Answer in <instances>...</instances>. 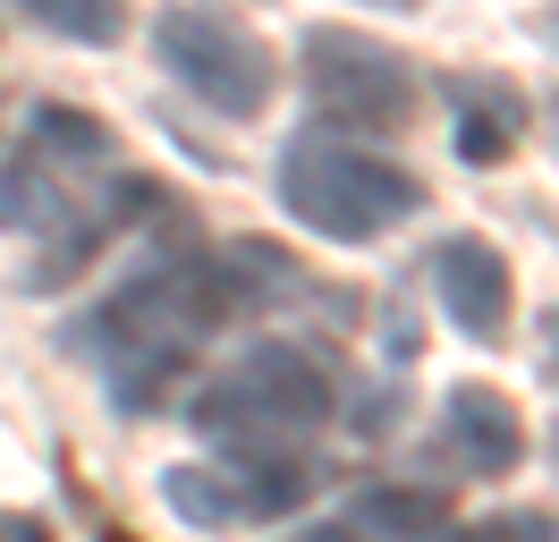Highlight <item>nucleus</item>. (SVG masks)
<instances>
[{"mask_svg": "<svg viewBox=\"0 0 559 542\" xmlns=\"http://www.w3.org/2000/svg\"><path fill=\"white\" fill-rule=\"evenodd\" d=\"M221 322H238V288L221 255L195 237V221H170V229H153L128 280H110L94 305H76L60 322V347L103 373L119 415H162Z\"/></svg>", "mask_w": 559, "mask_h": 542, "instance_id": "f257e3e1", "label": "nucleus"}, {"mask_svg": "<svg viewBox=\"0 0 559 542\" xmlns=\"http://www.w3.org/2000/svg\"><path fill=\"white\" fill-rule=\"evenodd\" d=\"M340 415V381L306 339H254L187 399V424L212 440V467H314L306 449Z\"/></svg>", "mask_w": 559, "mask_h": 542, "instance_id": "f03ea898", "label": "nucleus"}, {"mask_svg": "<svg viewBox=\"0 0 559 542\" xmlns=\"http://www.w3.org/2000/svg\"><path fill=\"white\" fill-rule=\"evenodd\" d=\"M272 187H280V212H288L297 229L331 237V246H373V237H390L407 212H424L416 169L390 162L382 144H365V136L322 128V119H306V128L280 144Z\"/></svg>", "mask_w": 559, "mask_h": 542, "instance_id": "7ed1b4c3", "label": "nucleus"}, {"mask_svg": "<svg viewBox=\"0 0 559 542\" xmlns=\"http://www.w3.org/2000/svg\"><path fill=\"white\" fill-rule=\"evenodd\" d=\"M153 60L221 119H263L280 94V51L238 9H162L153 17Z\"/></svg>", "mask_w": 559, "mask_h": 542, "instance_id": "20e7f679", "label": "nucleus"}, {"mask_svg": "<svg viewBox=\"0 0 559 542\" xmlns=\"http://www.w3.org/2000/svg\"><path fill=\"white\" fill-rule=\"evenodd\" d=\"M297 76L314 94L322 128H340V136H390L416 119V68H407V51H390L382 34L306 26L297 34Z\"/></svg>", "mask_w": 559, "mask_h": 542, "instance_id": "39448f33", "label": "nucleus"}, {"mask_svg": "<svg viewBox=\"0 0 559 542\" xmlns=\"http://www.w3.org/2000/svg\"><path fill=\"white\" fill-rule=\"evenodd\" d=\"M306 500H314V467H162V508L195 534H229Z\"/></svg>", "mask_w": 559, "mask_h": 542, "instance_id": "423d86ee", "label": "nucleus"}, {"mask_svg": "<svg viewBox=\"0 0 559 542\" xmlns=\"http://www.w3.org/2000/svg\"><path fill=\"white\" fill-rule=\"evenodd\" d=\"M424 280H432L441 314L457 322V339H475V347H500V339H509L518 280H509V255H500L484 229H450L424 255Z\"/></svg>", "mask_w": 559, "mask_h": 542, "instance_id": "0eeeda50", "label": "nucleus"}, {"mask_svg": "<svg viewBox=\"0 0 559 542\" xmlns=\"http://www.w3.org/2000/svg\"><path fill=\"white\" fill-rule=\"evenodd\" d=\"M432 458L450 474H475V483H500V474L525 467V424L509 390H491V381H457L450 399H441V433H432Z\"/></svg>", "mask_w": 559, "mask_h": 542, "instance_id": "6e6552de", "label": "nucleus"}, {"mask_svg": "<svg viewBox=\"0 0 559 542\" xmlns=\"http://www.w3.org/2000/svg\"><path fill=\"white\" fill-rule=\"evenodd\" d=\"M450 110H457V162H509L525 144V119H534V102L500 76V68H457L450 76Z\"/></svg>", "mask_w": 559, "mask_h": 542, "instance_id": "1a4fd4ad", "label": "nucleus"}, {"mask_svg": "<svg viewBox=\"0 0 559 542\" xmlns=\"http://www.w3.org/2000/svg\"><path fill=\"white\" fill-rule=\"evenodd\" d=\"M76 212H85V196H76V187H69L51 162H35L26 144H9V153H0V229H9V237H35V246H51V237L69 229Z\"/></svg>", "mask_w": 559, "mask_h": 542, "instance_id": "9d476101", "label": "nucleus"}, {"mask_svg": "<svg viewBox=\"0 0 559 542\" xmlns=\"http://www.w3.org/2000/svg\"><path fill=\"white\" fill-rule=\"evenodd\" d=\"M348 526L356 534H390V542H441L457 526L450 483H356Z\"/></svg>", "mask_w": 559, "mask_h": 542, "instance_id": "9b49d317", "label": "nucleus"}, {"mask_svg": "<svg viewBox=\"0 0 559 542\" xmlns=\"http://www.w3.org/2000/svg\"><path fill=\"white\" fill-rule=\"evenodd\" d=\"M35 162H51L60 178L69 169H119V136H110V119H94V110H76V102H35L26 110V136H17Z\"/></svg>", "mask_w": 559, "mask_h": 542, "instance_id": "f8f14e48", "label": "nucleus"}, {"mask_svg": "<svg viewBox=\"0 0 559 542\" xmlns=\"http://www.w3.org/2000/svg\"><path fill=\"white\" fill-rule=\"evenodd\" d=\"M26 17L60 43H94V51L128 34V9H110V0H26Z\"/></svg>", "mask_w": 559, "mask_h": 542, "instance_id": "ddd939ff", "label": "nucleus"}, {"mask_svg": "<svg viewBox=\"0 0 559 542\" xmlns=\"http://www.w3.org/2000/svg\"><path fill=\"white\" fill-rule=\"evenodd\" d=\"M382 356L390 365H416L424 356V322H416V271L390 288V305H382Z\"/></svg>", "mask_w": 559, "mask_h": 542, "instance_id": "4468645a", "label": "nucleus"}, {"mask_svg": "<svg viewBox=\"0 0 559 542\" xmlns=\"http://www.w3.org/2000/svg\"><path fill=\"white\" fill-rule=\"evenodd\" d=\"M441 542H559V526L543 517V508H500V517H484V526H450Z\"/></svg>", "mask_w": 559, "mask_h": 542, "instance_id": "2eb2a0df", "label": "nucleus"}, {"mask_svg": "<svg viewBox=\"0 0 559 542\" xmlns=\"http://www.w3.org/2000/svg\"><path fill=\"white\" fill-rule=\"evenodd\" d=\"M0 542H51V526L35 508H0Z\"/></svg>", "mask_w": 559, "mask_h": 542, "instance_id": "dca6fc26", "label": "nucleus"}, {"mask_svg": "<svg viewBox=\"0 0 559 542\" xmlns=\"http://www.w3.org/2000/svg\"><path fill=\"white\" fill-rule=\"evenodd\" d=\"M534 339H543V381L559 390V305H543V322H534Z\"/></svg>", "mask_w": 559, "mask_h": 542, "instance_id": "f3484780", "label": "nucleus"}, {"mask_svg": "<svg viewBox=\"0 0 559 542\" xmlns=\"http://www.w3.org/2000/svg\"><path fill=\"white\" fill-rule=\"evenodd\" d=\"M288 542H365V534H356L348 517H322V526H297Z\"/></svg>", "mask_w": 559, "mask_h": 542, "instance_id": "a211bd4d", "label": "nucleus"}, {"mask_svg": "<svg viewBox=\"0 0 559 542\" xmlns=\"http://www.w3.org/2000/svg\"><path fill=\"white\" fill-rule=\"evenodd\" d=\"M543 119H551V144H559V85H551V102H543Z\"/></svg>", "mask_w": 559, "mask_h": 542, "instance_id": "6ab92c4d", "label": "nucleus"}, {"mask_svg": "<svg viewBox=\"0 0 559 542\" xmlns=\"http://www.w3.org/2000/svg\"><path fill=\"white\" fill-rule=\"evenodd\" d=\"M551 458H559V433H551Z\"/></svg>", "mask_w": 559, "mask_h": 542, "instance_id": "aec40b11", "label": "nucleus"}]
</instances>
